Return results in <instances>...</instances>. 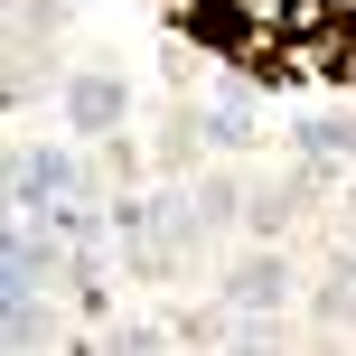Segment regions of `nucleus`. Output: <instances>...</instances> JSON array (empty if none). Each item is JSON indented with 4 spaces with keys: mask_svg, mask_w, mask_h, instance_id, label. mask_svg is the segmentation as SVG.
<instances>
[{
    "mask_svg": "<svg viewBox=\"0 0 356 356\" xmlns=\"http://www.w3.org/2000/svg\"><path fill=\"white\" fill-rule=\"evenodd\" d=\"M122 234L141 263H169V244H188V207L178 197H141V207H122Z\"/></svg>",
    "mask_w": 356,
    "mask_h": 356,
    "instance_id": "nucleus-1",
    "label": "nucleus"
},
{
    "mask_svg": "<svg viewBox=\"0 0 356 356\" xmlns=\"http://www.w3.org/2000/svg\"><path fill=\"white\" fill-rule=\"evenodd\" d=\"M66 113L85 131H113V122H122V85H113V75H75V85H66Z\"/></svg>",
    "mask_w": 356,
    "mask_h": 356,
    "instance_id": "nucleus-2",
    "label": "nucleus"
},
{
    "mask_svg": "<svg viewBox=\"0 0 356 356\" xmlns=\"http://www.w3.org/2000/svg\"><path fill=\"white\" fill-rule=\"evenodd\" d=\"M188 29L207 38V47H244V38H253V19H244V10H225V0H197V10H188Z\"/></svg>",
    "mask_w": 356,
    "mask_h": 356,
    "instance_id": "nucleus-3",
    "label": "nucleus"
},
{
    "mask_svg": "<svg viewBox=\"0 0 356 356\" xmlns=\"http://www.w3.org/2000/svg\"><path fill=\"white\" fill-rule=\"evenodd\" d=\"M234 300H282V263H244L234 272Z\"/></svg>",
    "mask_w": 356,
    "mask_h": 356,
    "instance_id": "nucleus-4",
    "label": "nucleus"
}]
</instances>
